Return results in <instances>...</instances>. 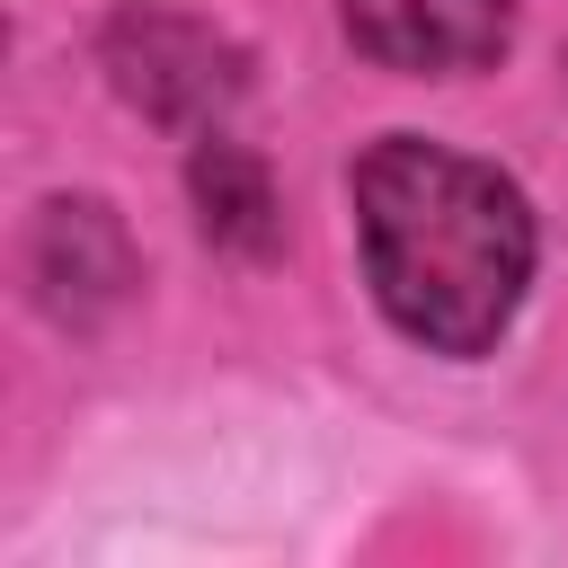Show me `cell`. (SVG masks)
<instances>
[{
  "mask_svg": "<svg viewBox=\"0 0 568 568\" xmlns=\"http://www.w3.org/2000/svg\"><path fill=\"white\" fill-rule=\"evenodd\" d=\"M106 62H115L124 98L169 115V124H213L240 98V53L178 9H124L106 36Z\"/></svg>",
  "mask_w": 568,
  "mask_h": 568,
  "instance_id": "obj_2",
  "label": "cell"
},
{
  "mask_svg": "<svg viewBox=\"0 0 568 568\" xmlns=\"http://www.w3.org/2000/svg\"><path fill=\"white\" fill-rule=\"evenodd\" d=\"M195 204H204V231H213L222 248H240V257H266L275 231H284L266 169H257L240 142H222V133H204V151H195Z\"/></svg>",
  "mask_w": 568,
  "mask_h": 568,
  "instance_id": "obj_4",
  "label": "cell"
},
{
  "mask_svg": "<svg viewBox=\"0 0 568 568\" xmlns=\"http://www.w3.org/2000/svg\"><path fill=\"white\" fill-rule=\"evenodd\" d=\"M346 36L382 71H479L506 44V0H346Z\"/></svg>",
  "mask_w": 568,
  "mask_h": 568,
  "instance_id": "obj_3",
  "label": "cell"
},
{
  "mask_svg": "<svg viewBox=\"0 0 568 568\" xmlns=\"http://www.w3.org/2000/svg\"><path fill=\"white\" fill-rule=\"evenodd\" d=\"M355 231L382 311L435 355L497 346L532 284V213L515 178L417 133H390L355 160Z\"/></svg>",
  "mask_w": 568,
  "mask_h": 568,
  "instance_id": "obj_1",
  "label": "cell"
}]
</instances>
